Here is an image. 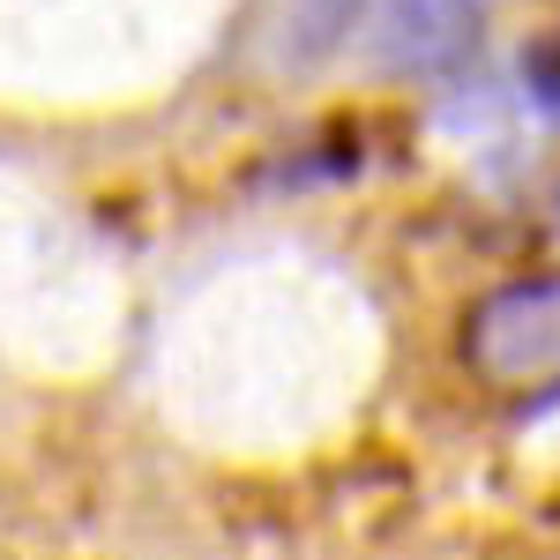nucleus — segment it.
Listing matches in <instances>:
<instances>
[{"mask_svg": "<svg viewBox=\"0 0 560 560\" xmlns=\"http://www.w3.org/2000/svg\"><path fill=\"white\" fill-rule=\"evenodd\" d=\"M464 359L478 382L509 396H560V277H516L486 292L464 322Z\"/></svg>", "mask_w": 560, "mask_h": 560, "instance_id": "nucleus-1", "label": "nucleus"}, {"mask_svg": "<svg viewBox=\"0 0 560 560\" xmlns=\"http://www.w3.org/2000/svg\"><path fill=\"white\" fill-rule=\"evenodd\" d=\"M374 45L388 68H448L478 45V0H382Z\"/></svg>", "mask_w": 560, "mask_h": 560, "instance_id": "nucleus-2", "label": "nucleus"}, {"mask_svg": "<svg viewBox=\"0 0 560 560\" xmlns=\"http://www.w3.org/2000/svg\"><path fill=\"white\" fill-rule=\"evenodd\" d=\"M523 90H530V105L546 120H560V31H546V38L523 52Z\"/></svg>", "mask_w": 560, "mask_h": 560, "instance_id": "nucleus-3", "label": "nucleus"}]
</instances>
